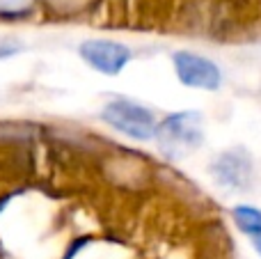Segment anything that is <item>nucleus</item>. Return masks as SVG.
I'll return each mask as SVG.
<instances>
[{"mask_svg":"<svg viewBox=\"0 0 261 259\" xmlns=\"http://www.w3.org/2000/svg\"><path fill=\"white\" fill-rule=\"evenodd\" d=\"M234 220L241 232L250 234V237L261 234V211L259 209H252V206H236Z\"/></svg>","mask_w":261,"mask_h":259,"instance_id":"6","label":"nucleus"},{"mask_svg":"<svg viewBox=\"0 0 261 259\" xmlns=\"http://www.w3.org/2000/svg\"><path fill=\"white\" fill-rule=\"evenodd\" d=\"M252 243H254V248H257V252L261 255V234H257V237H252Z\"/></svg>","mask_w":261,"mask_h":259,"instance_id":"8","label":"nucleus"},{"mask_svg":"<svg viewBox=\"0 0 261 259\" xmlns=\"http://www.w3.org/2000/svg\"><path fill=\"white\" fill-rule=\"evenodd\" d=\"M161 151L170 159H184L195 151L204 140L202 115L186 110V113L170 115L156 131Z\"/></svg>","mask_w":261,"mask_h":259,"instance_id":"1","label":"nucleus"},{"mask_svg":"<svg viewBox=\"0 0 261 259\" xmlns=\"http://www.w3.org/2000/svg\"><path fill=\"white\" fill-rule=\"evenodd\" d=\"M103 119L113 128L122 131L124 136L133 138V140H149L158 131L153 115L133 101H110L103 108Z\"/></svg>","mask_w":261,"mask_h":259,"instance_id":"2","label":"nucleus"},{"mask_svg":"<svg viewBox=\"0 0 261 259\" xmlns=\"http://www.w3.org/2000/svg\"><path fill=\"white\" fill-rule=\"evenodd\" d=\"M174 69L181 83L190 87H199V90H216L220 87V69L211 62V60L202 58V55L181 50L174 55Z\"/></svg>","mask_w":261,"mask_h":259,"instance_id":"3","label":"nucleus"},{"mask_svg":"<svg viewBox=\"0 0 261 259\" xmlns=\"http://www.w3.org/2000/svg\"><path fill=\"white\" fill-rule=\"evenodd\" d=\"M81 55L87 64L96 69L101 73H108V76H115L119 73L126 62L130 60V50L124 44H117V41L110 39H90L81 46Z\"/></svg>","mask_w":261,"mask_h":259,"instance_id":"4","label":"nucleus"},{"mask_svg":"<svg viewBox=\"0 0 261 259\" xmlns=\"http://www.w3.org/2000/svg\"><path fill=\"white\" fill-rule=\"evenodd\" d=\"M248 172H250V165L245 163L239 154L220 156V161H218L216 168H213V174L218 177V182H220L222 186H234V188L248 182Z\"/></svg>","mask_w":261,"mask_h":259,"instance_id":"5","label":"nucleus"},{"mask_svg":"<svg viewBox=\"0 0 261 259\" xmlns=\"http://www.w3.org/2000/svg\"><path fill=\"white\" fill-rule=\"evenodd\" d=\"M32 5V0H0V12L3 14H21Z\"/></svg>","mask_w":261,"mask_h":259,"instance_id":"7","label":"nucleus"}]
</instances>
